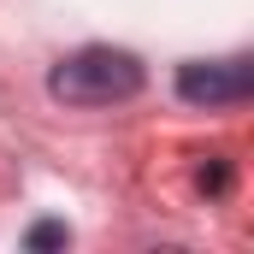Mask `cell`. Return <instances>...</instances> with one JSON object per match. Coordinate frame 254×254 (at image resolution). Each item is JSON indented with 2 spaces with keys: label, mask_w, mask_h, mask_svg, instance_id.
<instances>
[{
  "label": "cell",
  "mask_w": 254,
  "mask_h": 254,
  "mask_svg": "<svg viewBox=\"0 0 254 254\" xmlns=\"http://www.w3.org/2000/svg\"><path fill=\"white\" fill-rule=\"evenodd\" d=\"M225 184H231V172H225V160L213 154V166H201V190H207V195H225Z\"/></svg>",
  "instance_id": "obj_3"
},
{
  "label": "cell",
  "mask_w": 254,
  "mask_h": 254,
  "mask_svg": "<svg viewBox=\"0 0 254 254\" xmlns=\"http://www.w3.org/2000/svg\"><path fill=\"white\" fill-rule=\"evenodd\" d=\"M178 95L190 107H237L254 95V65L249 60H195L178 71Z\"/></svg>",
  "instance_id": "obj_2"
},
{
  "label": "cell",
  "mask_w": 254,
  "mask_h": 254,
  "mask_svg": "<svg viewBox=\"0 0 254 254\" xmlns=\"http://www.w3.org/2000/svg\"><path fill=\"white\" fill-rule=\"evenodd\" d=\"M30 249H65V225H36L30 231Z\"/></svg>",
  "instance_id": "obj_4"
},
{
  "label": "cell",
  "mask_w": 254,
  "mask_h": 254,
  "mask_svg": "<svg viewBox=\"0 0 254 254\" xmlns=\"http://www.w3.org/2000/svg\"><path fill=\"white\" fill-rule=\"evenodd\" d=\"M142 89V60L125 48H77L48 71V95L65 107H119Z\"/></svg>",
  "instance_id": "obj_1"
}]
</instances>
